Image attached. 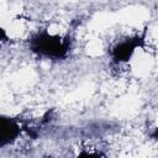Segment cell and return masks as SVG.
<instances>
[{"instance_id": "cell-1", "label": "cell", "mask_w": 158, "mask_h": 158, "mask_svg": "<svg viewBox=\"0 0 158 158\" xmlns=\"http://www.w3.org/2000/svg\"><path fill=\"white\" fill-rule=\"evenodd\" d=\"M30 47L40 57L51 59H59L68 52L67 41L58 35H52L48 32H38L35 35L30 42Z\"/></svg>"}, {"instance_id": "cell-2", "label": "cell", "mask_w": 158, "mask_h": 158, "mask_svg": "<svg viewBox=\"0 0 158 158\" xmlns=\"http://www.w3.org/2000/svg\"><path fill=\"white\" fill-rule=\"evenodd\" d=\"M21 133V126L20 123L10 117H1L0 122V139H1V147H5L17 139V137Z\"/></svg>"}, {"instance_id": "cell-3", "label": "cell", "mask_w": 158, "mask_h": 158, "mask_svg": "<svg viewBox=\"0 0 158 158\" xmlns=\"http://www.w3.org/2000/svg\"><path fill=\"white\" fill-rule=\"evenodd\" d=\"M137 46H138L137 38H127V40H123V41L118 42L114 47V49H112V57L116 60H118V62L128 60L132 57V54L135 53Z\"/></svg>"}, {"instance_id": "cell-4", "label": "cell", "mask_w": 158, "mask_h": 158, "mask_svg": "<svg viewBox=\"0 0 158 158\" xmlns=\"http://www.w3.org/2000/svg\"><path fill=\"white\" fill-rule=\"evenodd\" d=\"M153 137H154L156 139H158V127L156 128V131H154V133H153Z\"/></svg>"}]
</instances>
